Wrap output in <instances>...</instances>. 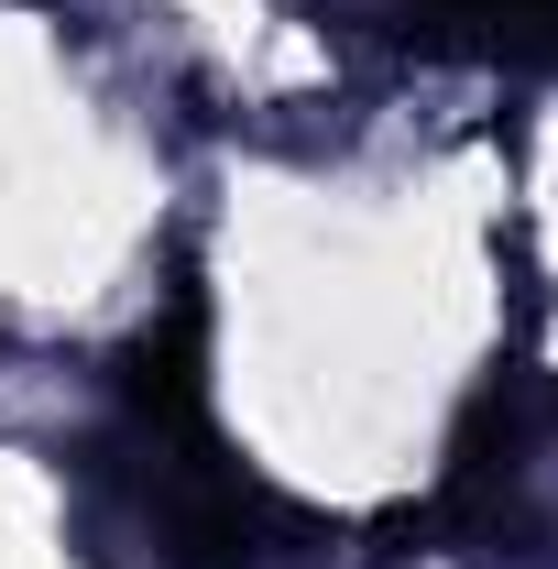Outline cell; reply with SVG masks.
I'll list each match as a JSON object with an SVG mask.
<instances>
[{"instance_id":"obj_1","label":"cell","mask_w":558,"mask_h":569,"mask_svg":"<svg viewBox=\"0 0 558 569\" xmlns=\"http://www.w3.org/2000/svg\"><path fill=\"white\" fill-rule=\"evenodd\" d=\"M449 22H482L504 44H558V0H438Z\"/></svg>"}]
</instances>
